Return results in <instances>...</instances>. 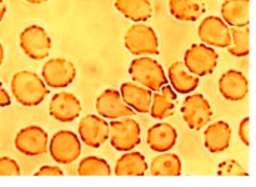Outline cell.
I'll return each mask as SVG.
<instances>
[{"label": "cell", "instance_id": "obj_22", "mask_svg": "<svg viewBox=\"0 0 256 187\" xmlns=\"http://www.w3.org/2000/svg\"><path fill=\"white\" fill-rule=\"evenodd\" d=\"M205 0H169V11L179 21L194 22L205 14Z\"/></svg>", "mask_w": 256, "mask_h": 187}, {"label": "cell", "instance_id": "obj_32", "mask_svg": "<svg viewBox=\"0 0 256 187\" xmlns=\"http://www.w3.org/2000/svg\"><path fill=\"white\" fill-rule=\"evenodd\" d=\"M10 105H12V96L0 82V107H6Z\"/></svg>", "mask_w": 256, "mask_h": 187}, {"label": "cell", "instance_id": "obj_23", "mask_svg": "<svg viewBox=\"0 0 256 187\" xmlns=\"http://www.w3.org/2000/svg\"><path fill=\"white\" fill-rule=\"evenodd\" d=\"M149 165L142 152L126 151L116 160L114 175L116 176H144L146 175Z\"/></svg>", "mask_w": 256, "mask_h": 187}, {"label": "cell", "instance_id": "obj_9", "mask_svg": "<svg viewBox=\"0 0 256 187\" xmlns=\"http://www.w3.org/2000/svg\"><path fill=\"white\" fill-rule=\"evenodd\" d=\"M76 74L74 62L65 57H52L42 67V79L50 89H65L70 86Z\"/></svg>", "mask_w": 256, "mask_h": 187}, {"label": "cell", "instance_id": "obj_20", "mask_svg": "<svg viewBox=\"0 0 256 187\" xmlns=\"http://www.w3.org/2000/svg\"><path fill=\"white\" fill-rule=\"evenodd\" d=\"M168 81L179 94H192L199 87L200 77L192 74L182 61H174L168 67Z\"/></svg>", "mask_w": 256, "mask_h": 187}, {"label": "cell", "instance_id": "obj_25", "mask_svg": "<svg viewBox=\"0 0 256 187\" xmlns=\"http://www.w3.org/2000/svg\"><path fill=\"white\" fill-rule=\"evenodd\" d=\"M152 176H179L182 171V162L174 152H160L152 160L149 169Z\"/></svg>", "mask_w": 256, "mask_h": 187}, {"label": "cell", "instance_id": "obj_15", "mask_svg": "<svg viewBox=\"0 0 256 187\" xmlns=\"http://www.w3.org/2000/svg\"><path fill=\"white\" fill-rule=\"evenodd\" d=\"M218 86L220 95L230 102L242 101L249 94V80L244 72L236 69H229L222 72Z\"/></svg>", "mask_w": 256, "mask_h": 187}, {"label": "cell", "instance_id": "obj_14", "mask_svg": "<svg viewBox=\"0 0 256 187\" xmlns=\"http://www.w3.org/2000/svg\"><path fill=\"white\" fill-rule=\"evenodd\" d=\"M95 110L98 115L105 120H115L120 117L135 116L136 112L130 109L122 99L119 90L105 89L95 100Z\"/></svg>", "mask_w": 256, "mask_h": 187}, {"label": "cell", "instance_id": "obj_24", "mask_svg": "<svg viewBox=\"0 0 256 187\" xmlns=\"http://www.w3.org/2000/svg\"><path fill=\"white\" fill-rule=\"evenodd\" d=\"M114 6L122 16L134 22L146 21L154 12L150 0H114Z\"/></svg>", "mask_w": 256, "mask_h": 187}, {"label": "cell", "instance_id": "obj_18", "mask_svg": "<svg viewBox=\"0 0 256 187\" xmlns=\"http://www.w3.org/2000/svg\"><path fill=\"white\" fill-rule=\"evenodd\" d=\"M232 130L224 120L212 122L204 131V146L210 154H222L232 144Z\"/></svg>", "mask_w": 256, "mask_h": 187}, {"label": "cell", "instance_id": "obj_8", "mask_svg": "<svg viewBox=\"0 0 256 187\" xmlns=\"http://www.w3.org/2000/svg\"><path fill=\"white\" fill-rule=\"evenodd\" d=\"M182 116L186 126L194 131L204 129L212 119V107L202 94H189L182 104Z\"/></svg>", "mask_w": 256, "mask_h": 187}, {"label": "cell", "instance_id": "obj_26", "mask_svg": "<svg viewBox=\"0 0 256 187\" xmlns=\"http://www.w3.org/2000/svg\"><path fill=\"white\" fill-rule=\"evenodd\" d=\"M76 172L79 176H110L112 174L109 162L95 155H89L80 160Z\"/></svg>", "mask_w": 256, "mask_h": 187}, {"label": "cell", "instance_id": "obj_27", "mask_svg": "<svg viewBox=\"0 0 256 187\" xmlns=\"http://www.w3.org/2000/svg\"><path fill=\"white\" fill-rule=\"evenodd\" d=\"M232 42L226 47L228 52L235 57H245L250 54V29L245 27H232L230 29Z\"/></svg>", "mask_w": 256, "mask_h": 187}, {"label": "cell", "instance_id": "obj_34", "mask_svg": "<svg viewBox=\"0 0 256 187\" xmlns=\"http://www.w3.org/2000/svg\"><path fill=\"white\" fill-rule=\"evenodd\" d=\"M4 57H5V50H4V46H2V44L0 42V66H2V62H4Z\"/></svg>", "mask_w": 256, "mask_h": 187}, {"label": "cell", "instance_id": "obj_16", "mask_svg": "<svg viewBox=\"0 0 256 187\" xmlns=\"http://www.w3.org/2000/svg\"><path fill=\"white\" fill-rule=\"evenodd\" d=\"M178 142V131L169 122H158L148 129L146 144L154 152H166Z\"/></svg>", "mask_w": 256, "mask_h": 187}, {"label": "cell", "instance_id": "obj_1", "mask_svg": "<svg viewBox=\"0 0 256 187\" xmlns=\"http://www.w3.org/2000/svg\"><path fill=\"white\" fill-rule=\"evenodd\" d=\"M10 90L18 104L25 107L38 106L50 92L44 80L32 70L15 72L10 80Z\"/></svg>", "mask_w": 256, "mask_h": 187}, {"label": "cell", "instance_id": "obj_13", "mask_svg": "<svg viewBox=\"0 0 256 187\" xmlns=\"http://www.w3.org/2000/svg\"><path fill=\"white\" fill-rule=\"evenodd\" d=\"M82 105L79 97L69 91H60L52 95L49 102V115L58 122H72L80 116Z\"/></svg>", "mask_w": 256, "mask_h": 187}, {"label": "cell", "instance_id": "obj_29", "mask_svg": "<svg viewBox=\"0 0 256 187\" xmlns=\"http://www.w3.org/2000/svg\"><path fill=\"white\" fill-rule=\"evenodd\" d=\"M22 169L16 160L9 156L0 157V176H20Z\"/></svg>", "mask_w": 256, "mask_h": 187}, {"label": "cell", "instance_id": "obj_10", "mask_svg": "<svg viewBox=\"0 0 256 187\" xmlns=\"http://www.w3.org/2000/svg\"><path fill=\"white\" fill-rule=\"evenodd\" d=\"M49 135L38 125H29L16 132L14 137V146L24 156H42L48 152Z\"/></svg>", "mask_w": 256, "mask_h": 187}, {"label": "cell", "instance_id": "obj_28", "mask_svg": "<svg viewBox=\"0 0 256 187\" xmlns=\"http://www.w3.org/2000/svg\"><path fill=\"white\" fill-rule=\"evenodd\" d=\"M216 174L219 176H248V172L236 160H225L218 166Z\"/></svg>", "mask_w": 256, "mask_h": 187}, {"label": "cell", "instance_id": "obj_19", "mask_svg": "<svg viewBox=\"0 0 256 187\" xmlns=\"http://www.w3.org/2000/svg\"><path fill=\"white\" fill-rule=\"evenodd\" d=\"M178 105L176 91L172 85H164L159 91H154L149 114L155 120H165L175 114Z\"/></svg>", "mask_w": 256, "mask_h": 187}, {"label": "cell", "instance_id": "obj_7", "mask_svg": "<svg viewBox=\"0 0 256 187\" xmlns=\"http://www.w3.org/2000/svg\"><path fill=\"white\" fill-rule=\"evenodd\" d=\"M184 65L192 74L202 77L212 75L219 64V54L215 47L205 44L190 45L184 52Z\"/></svg>", "mask_w": 256, "mask_h": 187}, {"label": "cell", "instance_id": "obj_21", "mask_svg": "<svg viewBox=\"0 0 256 187\" xmlns=\"http://www.w3.org/2000/svg\"><path fill=\"white\" fill-rule=\"evenodd\" d=\"M222 19L232 27L250 24V0H225L220 7Z\"/></svg>", "mask_w": 256, "mask_h": 187}, {"label": "cell", "instance_id": "obj_31", "mask_svg": "<svg viewBox=\"0 0 256 187\" xmlns=\"http://www.w3.org/2000/svg\"><path fill=\"white\" fill-rule=\"evenodd\" d=\"M64 171L56 165H44L40 167L34 176H64Z\"/></svg>", "mask_w": 256, "mask_h": 187}, {"label": "cell", "instance_id": "obj_6", "mask_svg": "<svg viewBox=\"0 0 256 187\" xmlns=\"http://www.w3.org/2000/svg\"><path fill=\"white\" fill-rule=\"evenodd\" d=\"M19 46L22 54L32 60H44L49 56L52 41L42 26L28 25L19 35Z\"/></svg>", "mask_w": 256, "mask_h": 187}, {"label": "cell", "instance_id": "obj_30", "mask_svg": "<svg viewBox=\"0 0 256 187\" xmlns=\"http://www.w3.org/2000/svg\"><path fill=\"white\" fill-rule=\"evenodd\" d=\"M238 135L242 144L246 147L250 146V119L249 117H244L239 124V130H238Z\"/></svg>", "mask_w": 256, "mask_h": 187}, {"label": "cell", "instance_id": "obj_35", "mask_svg": "<svg viewBox=\"0 0 256 187\" xmlns=\"http://www.w3.org/2000/svg\"><path fill=\"white\" fill-rule=\"evenodd\" d=\"M24 1L29 2V4H32V5H40L42 4V2H46L48 0H24Z\"/></svg>", "mask_w": 256, "mask_h": 187}, {"label": "cell", "instance_id": "obj_17", "mask_svg": "<svg viewBox=\"0 0 256 187\" xmlns=\"http://www.w3.org/2000/svg\"><path fill=\"white\" fill-rule=\"evenodd\" d=\"M119 92L122 101L136 114H149L152 99V90L134 81H126L122 84Z\"/></svg>", "mask_w": 256, "mask_h": 187}, {"label": "cell", "instance_id": "obj_12", "mask_svg": "<svg viewBox=\"0 0 256 187\" xmlns=\"http://www.w3.org/2000/svg\"><path fill=\"white\" fill-rule=\"evenodd\" d=\"M78 136L90 149H99L109 139V124L99 115H85L78 125Z\"/></svg>", "mask_w": 256, "mask_h": 187}, {"label": "cell", "instance_id": "obj_11", "mask_svg": "<svg viewBox=\"0 0 256 187\" xmlns=\"http://www.w3.org/2000/svg\"><path fill=\"white\" fill-rule=\"evenodd\" d=\"M198 36L202 44L218 49H226L232 42L230 27L222 17L208 15L198 27Z\"/></svg>", "mask_w": 256, "mask_h": 187}, {"label": "cell", "instance_id": "obj_33", "mask_svg": "<svg viewBox=\"0 0 256 187\" xmlns=\"http://www.w3.org/2000/svg\"><path fill=\"white\" fill-rule=\"evenodd\" d=\"M8 11V2L6 0H0V22L4 20L5 15Z\"/></svg>", "mask_w": 256, "mask_h": 187}, {"label": "cell", "instance_id": "obj_3", "mask_svg": "<svg viewBox=\"0 0 256 187\" xmlns=\"http://www.w3.org/2000/svg\"><path fill=\"white\" fill-rule=\"evenodd\" d=\"M132 80L152 91H159L168 84V77L162 65L150 56L135 57L129 66Z\"/></svg>", "mask_w": 256, "mask_h": 187}, {"label": "cell", "instance_id": "obj_2", "mask_svg": "<svg viewBox=\"0 0 256 187\" xmlns=\"http://www.w3.org/2000/svg\"><path fill=\"white\" fill-rule=\"evenodd\" d=\"M124 46L135 56L159 55V36L150 25L135 22L124 34Z\"/></svg>", "mask_w": 256, "mask_h": 187}, {"label": "cell", "instance_id": "obj_4", "mask_svg": "<svg viewBox=\"0 0 256 187\" xmlns=\"http://www.w3.org/2000/svg\"><path fill=\"white\" fill-rule=\"evenodd\" d=\"M108 140L116 151H130L136 149L142 142V127L132 116L115 119L109 124Z\"/></svg>", "mask_w": 256, "mask_h": 187}, {"label": "cell", "instance_id": "obj_5", "mask_svg": "<svg viewBox=\"0 0 256 187\" xmlns=\"http://www.w3.org/2000/svg\"><path fill=\"white\" fill-rule=\"evenodd\" d=\"M82 141L75 132L60 130L52 135L48 145V152L59 165H70L82 155Z\"/></svg>", "mask_w": 256, "mask_h": 187}]
</instances>
